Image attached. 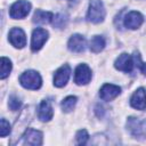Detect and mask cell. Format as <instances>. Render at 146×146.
<instances>
[{
	"mask_svg": "<svg viewBox=\"0 0 146 146\" xmlns=\"http://www.w3.org/2000/svg\"><path fill=\"white\" fill-rule=\"evenodd\" d=\"M121 92V88L119 86H115V84H111V83H106L104 84L102 88H100V91H99V97L103 99V100H112L114 99L115 97H117Z\"/></svg>",
	"mask_w": 146,
	"mask_h": 146,
	"instance_id": "obj_12",
	"label": "cell"
},
{
	"mask_svg": "<svg viewBox=\"0 0 146 146\" xmlns=\"http://www.w3.org/2000/svg\"><path fill=\"white\" fill-rule=\"evenodd\" d=\"M88 139H89V135H88L87 130L81 129V130L78 131V133H76V144L78 145H84V144H87Z\"/></svg>",
	"mask_w": 146,
	"mask_h": 146,
	"instance_id": "obj_21",
	"label": "cell"
},
{
	"mask_svg": "<svg viewBox=\"0 0 146 146\" xmlns=\"http://www.w3.org/2000/svg\"><path fill=\"white\" fill-rule=\"evenodd\" d=\"M127 128L133 137L143 138L146 136V119L130 116L127 121Z\"/></svg>",
	"mask_w": 146,
	"mask_h": 146,
	"instance_id": "obj_3",
	"label": "cell"
},
{
	"mask_svg": "<svg viewBox=\"0 0 146 146\" xmlns=\"http://www.w3.org/2000/svg\"><path fill=\"white\" fill-rule=\"evenodd\" d=\"M130 105L133 108L140 111L146 108V91L144 88H139L132 94L130 98Z\"/></svg>",
	"mask_w": 146,
	"mask_h": 146,
	"instance_id": "obj_13",
	"label": "cell"
},
{
	"mask_svg": "<svg viewBox=\"0 0 146 146\" xmlns=\"http://www.w3.org/2000/svg\"><path fill=\"white\" fill-rule=\"evenodd\" d=\"M143 22H144V17L138 11H130L123 18L124 26L128 27V29H131V30L138 29L143 24Z\"/></svg>",
	"mask_w": 146,
	"mask_h": 146,
	"instance_id": "obj_11",
	"label": "cell"
},
{
	"mask_svg": "<svg viewBox=\"0 0 146 146\" xmlns=\"http://www.w3.org/2000/svg\"><path fill=\"white\" fill-rule=\"evenodd\" d=\"M9 41L16 48H23L26 44V35L19 27H13L9 32Z\"/></svg>",
	"mask_w": 146,
	"mask_h": 146,
	"instance_id": "obj_10",
	"label": "cell"
},
{
	"mask_svg": "<svg viewBox=\"0 0 146 146\" xmlns=\"http://www.w3.org/2000/svg\"><path fill=\"white\" fill-rule=\"evenodd\" d=\"M90 80H91V70L87 64H80L75 70L74 82L79 86H82L89 83Z\"/></svg>",
	"mask_w": 146,
	"mask_h": 146,
	"instance_id": "obj_7",
	"label": "cell"
},
{
	"mask_svg": "<svg viewBox=\"0 0 146 146\" xmlns=\"http://www.w3.org/2000/svg\"><path fill=\"white\" fill-rule=\"evenodd\" d=\"M19 144L23 145H33V146H38L42 144V132L35 129H26V131L23 133L22 136V140L19 141Z\"/></svg>",
	"mask_w": 146,
	"mask_h": 146,
	"instance_id": "obj_5",
	"label": "cell"
},
{
	"mask_svg": "<svg viewBox=\"0 0 146 146\" xmlns=\"http://www.w3.org/2000/svg\"><path fill=\"white\" fill-rule=\"evenodd\" d=\"M96 112H97V115H98V116H102V115H103V112H104V111H103V107L98 105V106L96 107Z\"/></svg>",
	"mask_w": 146,
	"mask_h": 146,
	"instance_id": "obj_25",
	"label": "cell"
},
{
	"mask_svg": "<svg viewBox=\"0 0 146 146\" xmlns=\"http://www.w3.org/2000/svg\"><path fill=\"white\" fill-rule=\"evenodd\" d=\"M31 10V3L26 0H18L11 5L9 9V15L14 19H22L27 16Z\"/></svg>",
	"mask_w": 146,
	"mask_h": 146,
	"instance_id": "obj_4",
	"label": "cell"
},
{
	"mask_svg": "<svg viewBox=\"0 0 146 146\" xmlns=\"http://www.w3.org/2000/svg\"><path fill=\"white\" fill-rule=\"evenodd\" d=\"M105 8L104 5L100 0H91L90 5H89V9H88V14H87V19L91 23H100L104 21L105 18Z\"/></svg>",
	"mask_w": 146,
	"mask_h": 146,
	"instance_id": "obj_2",
	"label": "cell"
},
{
	"mask_svg": "<svg viewBox=\"0 0 146 146\" xmlns=\"http://www.w3.org/2000/svg\"><path fill=\"white\" fill-rule=\"evenodd\" d=\"M76 100L78 99H76L75 96H68V97H66L62 102V108H63V111L64 112H71L74 108V106L76 104Z\"/></svg>",
	"mask_w": 146,
	"mask_h": 146,
	"instance_id": "obj_19",
	"label": "cell"
},
{
	"mask_svg": "<svg viewBox=\"0 0 146 146\" xmlns=\"http://www.w3.org/2000/svg\"><path fill=\"white\" fill-rule=\"evenodd\" d=\"M133 58H135V60L137 62V65L139 66L141 73H143L144 75H146V63H143V62L140 60V57H139L138 54H135V55H133Z\"/></svg>",
	"mask_w": 146,
	"mask_h": 146,
	"instance_id": "obj_24",
	"label": "cell"
},
{
	"mask_svg": "<svg viewBox=\"0 0 146 146\" xmlns=\"http://www.w3.org/2000/svg\"><path fill=\"white\" fill-rule=\"evenodd\" d=\"M67 21H68L67 15L60 13V14H57L55 16V18L52 19V25L55 27H57V29H63L67 24Z\"/></svg>",
	"mask_w": 146,
	"mask_h": 146,
	"instance_id": "obj_20",
	"label": "cell"
},
{
	"mask_svg": "<svg viewBox=\"0 0 146 146\" xmlns=\"http://www.w3.org/2000/svg\"><path fill=\"white\" fill-rule=\"evenodd\" d=\"M90 50L92 52H99L105 48V39L102 35H95L90 40Z\"/></svg>",
	"mask_w": 146,
	"mask_h": 146,
	"instance_id": "obj_17",
	"label": "cell"
},
{
	"mask_svg": "<svg viewBox=\"0 0 146 146\" xmlns=\"http://www.w3.org/2000/svg\"><path fill=\"white\" fill-rule=\"evenodd\" d=\"M48 39V32L43 29H35L32 33V40H31V49L33 51H38L42 48L44 42Z\"/></svg>",
	"mask_w": 146,
	"mask_h": 146,
	"instance_id": "obj_8",
	"label": "cell"
},
{
	"mask_svg": "<svg viewBox=\"0 0 146 146\" xmlns=\"http://www.w3.org/2000/svg\"><path fill=\"white\" fill-rule=\"evenodd\" d=\"M67 47L73 52H82L86 49V39L81 34H73L67 43Z\"/></svg>",
	"mask_w": 146,
	"mask_h": 146,
	"instance_id": "obj_14",
	"label": "cell"
},
{
	"mask_svg": "<svg viewBox=\"0 0 146 146\" xmlns=\"http://www.w3.org/2000/svg\"><path fill=\"white\" fill-rule=\"evenodd\" d=\"M54 19V15L50 11H44V10H35L34 15H33V22L38 23V24H48L50 22H52Z\"/></svg>",
	"mask_w": 146,
	"mask_h": 146,
	"instance_id": "obj_16",
	"label": "cell"
},
{
	"mask_svg": "<svg viewBox=\"0 0 146 146\" xmlns=\"http://www.w3.org/2000/svg\"><path fill=\"white\" fill-rule=\"evenodd\" d=\"M114 66L115 68H117L119 71H122V72H125V73H130L135 66V59H133V56L129 55V54H121L116 59H115V63H114Z\"/></svg>",
	"mask_w": 146,
	"mask_h": 146,
	"instance_id": "obj_6",
	"label": "cell"
},
{
	"mask_svg": "<svg viewBox=\"0 0 146 146\" xmlns=\"http://www.w3.org/2000/svg\"><path fill=\"white\" fill-rule=\"evenodd\" d=\"M10 132V124L6 119H1V127H0V136L6 137Z\"/></svg>",
	"mask_w": 146,
	"mask_h": 146,
	"instance_id": "obj_23",
	"label": "cell"
},
{
	"mask_svg": "<svg viewBox=\"0 0 146 146\" xmlns=\"http://www.w3.org/2000/svg\"><path fill=\"white\" fill-rule=\"evenodd\" d=\"M11 71V62L7 57H1V71H0V78L5 79L9 75Z\"/></svg>",
	"mask_w": 146,
	"mask_h": 146,
	"instance_id": "obj_18",
	"label": "cell"
},
{
	"mask_svg": "<svg viewBox=\"0 0 146 146\" xmlns=\"http://www.w3.org/2000/svg\"><path fill=\"white\" fill-rule=\"evenodd\" d=\"M70 74H71V68L67 64L63 65L62 67H59L56 72H55V75H54V84L58 88H62L64 87L68 79H70Z\"/></svg>",
	"mask_w": 146,
	"mask_h": 146,
	"instance_id": "obj_9",
	"label": "cell"
},
{
	"mask_svg": "<svg viewBox=\"0 0 146 146\" xmlns=\"http://www.w3.org/2000/svg\"><path fill=\"white\" fill-rule=\"evenodd\" d=\"M19 83L26 89L36 90L41 87L42 80H41L40 74L36 71L30 70V71H25L24 73H22V75L19 76Z\"/></svg>",
	"mask_w": 146,
	"mask_h": 146,
	"instance_id": "obj_1",
	"label": "cell"
},
{
	"mask_svg": "<svg viewBox=\"0 0 146 146\" xmlns=\"http://www.w3.org/2000/svg\"><path fill=\"white\" fill-rule=\"evenodd\" d=\"M21 105H22V102H21V99H19L17 96L11 95V96L9 97L8 106H9V108H10L11 111H17V110L21 107Z\"/></svg>",
	"mask_w": 146,
	"mask_h": 146,
	"instance_id": "obj_22",
	"label": "cell"
},
{
	"mask_svg": "<svg viewBox=\"0 0 146 146\" xmlns=\"http://www.w3.org/2000/svg\"><path fill=\"white\" fill-rule=\"evenodd\" d=\"M52 115H54V111H52V106H51L50 102L48 99L42 100L39 106V111H38L39 119L42 122H48L52 119Z\"/></svg>",
	"mask_w": 146,
	"mask_h": 146,
	"instance_id": "obj_15",
	"label": "cell"
}]
</instances>
